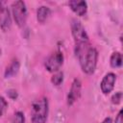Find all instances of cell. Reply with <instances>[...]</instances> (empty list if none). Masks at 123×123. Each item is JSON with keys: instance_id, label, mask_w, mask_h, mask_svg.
I'll return each mask as SVG.
<instances>
[{"instance_id": "6da1fadb", "label": "cell", "mask_w": 123, "mask_h": 123, "mask_svg": "<svg viewBox=\"0 0 123 123\" xmlns=\"http://www.w3.org/2000/svg\"><path fill=\"white\" fill-rule=\"evenodd\" d=\"M75 53L79 59L82 70L86 74H92L95 71L98 61V52L96 48L91 46L89 42L86 44L75 45Z\"/></svg>"}, {"instance_id": "7a4b0ae2", "label": "cell", "mask_w": 123, "mask_h": 123, "mask_svg": "<svg viewBox=\"0 0 123 123\" xmlns=\"http://www.w3.org/2000/svg\"><path fill=\"white\" fill-rule=\"evenodd\" d=\"M48 100L46 97H41L35 100L31 107V118L33 123H46L48 117Z\"/></svg>"}, {"instance_id": "3957f363", "label": "cell", "mask_w": 123, "mask_h": 123, "mask_svg": "<svg viewBox=\"0 0 123 123\" xmlns=\"http://www.w3.org/2000/svg\"><path fill=\"white\" fill-rule=\"evenodd\" d=\"M12 13L18 27H23L26 24L28 12L26 5L23 1H15L12 4Z\"/></svg>"}, {"instance_id": "277c9868", "label": "cell", "mask_w": 123, "mask_h": 123, "mask_svg": "<svg viewBox=\"0 0 123 123\" xmlns=\"http://www.w3.org/2000/svg\"><path fill=\"white\" fill-rule=\"evenodd\" d=\"M71 33L75 41V45H81L88 43V36L86 34V29L82 25L80 21L77 19H73L71 23Z\"/></svg>"}, {"instance_id": "5b68a950", "label": "cell", "mask_w": 123, "mask_h": 123, "mask_svg": "<svg viewBox=\"0 0 123 123\" xmlns=\"http://www.w3.org/2000/svg\"><path fill=\"white\" fill-rule=\"evenodd\" d=\"M63 64L62 52L58 50L51 54L45 62V67L49 72H57Z\"/></svg>"}, {"instance_id": "8992f818", "label": "cell", "mask_w": 123, "mask_h": 123, "mask_svg": "<svg viewBox=\"0 0 123 123\" xmlns=\"http://www.w3.org/2000/svg\"><path fill=\"white\" fill-rule=\"evenodd\" d=\"M5 2H0V27L4 32H7L11 29L12 19L9 9L4 6Z\"/></svg>"}, {"instance_id": "52a82bcc", "label": "cell", "mask_w": 123, "mask_h": 123, "mask_svg": "<svg viewBox=\"0 0 123 123\" xmlns=\"http://www.w3.org/2000/svg\"><path fill=\"white\" fill-rule=\"evenodd\" d=\"M81 88H82V84L79 79H74L71 85V87L69 89L68 95H67V104L69 106H72L80 97L81 95Z\"/></svg>"}, {"instance_id": "ba28073f", "label": "cell", "mask_w": 123, "mask_h": 123, "mask_svg": "<svg viewBox=\"0 0 123 123\" xmlns=\"http://www.w3.org/2000/svg\"><path fill=\"white\" fill-rule=\"evenodd\" d=\"M115 81H116V75L112 72L107 73L100 84V87H101V91L104 94H109L114 87L115 85Z\"/></svg>"}, {"instance_id": "9c48e42d", "label": "cell", "mask_w": 123, "mask_h": 123, "mask_svg": "<svg viewBox=\"0 0 123 123\" xmlns=\"http://www.w3.org/2000/svg\"><path fill=\"white\" fill-rule=\"evenodd\" d=\"M68 5L70 9L79 16H83L86 14L87 11V5L86 1H78V0H72L68 2Z\"/></svg>"}, {"instance_id": "30bf717a", "label": "cell", "mask_w": 123, "mask_h": 123, "mask_svg": "<svg viewBox=\"0 0 123 123\" xmlns=\"http://www.w3.org/2000/svg\"><path fill=\"white\" fill-rule=\"evenodd\" d=\"M19 67H20V63H19V61L17 59H13L10 64L6 67V70H5V78H11V77H13L15 74H17L18 70H19Z\"/></svg>"}, {"instance_id": "8fae6325", "label": "cell", "mask_w": 123, "mask_h": 123, "mask_svg": "<svg viewBox=\"0 0 123 123\" xmlns=\"http://www.w3.org/2000/svg\"><path fill=\"white\" fill-rule=\"evenodd\" d=\"M51 14V10L46 6H40L37 11V18L39 23H44Z\"/></svg>"}, {"instance_id": "7c38bea8", "label": "cell", "mask_w": 123, "mask_h": 123, "mask_svg": "<svg viewBox=\"0 0 123 123\" xmlns=\"http://www.w3.org/2000/svg\"><path fill=\"white\" fill-rule=\"evenodd\" d=\"M111 66L113 68H118L122 65V55L120 52H114L111 56Z\"/></svg>"}, {"instance_id": "4fadbf2b", "label": "cell", "mask_w": 123, "mask_h": 123, "mask_svg": "<svg viewBox=\"0 0 123 123\" xmlns=\"http://www.w3.org/2000/svg\"><path fill=\"white\" fill-rule=\"evenodd\" d=\"M63 81V73L61 71L55 72V74L51 78V82L54 86H60Z\"/></svg>"}, {"instance_id": "5bb4252c", "label": "cell", "mask_w": 123, "mask_h": 123, "mask_svg": "<svg viewBox=\"0 0 123 123\" xmlns=\"http://www.w3.org/2000/svg\"><path fill=\"white\" fill-rule=\"evenodd\" d=\"M12 123H25V116L23 114V112L21 111H16L13 114Z\"/></svg>"}, {"instance_id": "9a60e30c", "label": "cell", "mask_w": 123, "mask_h": 123, "mask_svg": "<svg viewBox=\"0 0 123 123\" xmlns=\"http://www.w3.org/2000/svg\"><path fill=\"white\" fill-rule=\"evenodd\" d=\"M7 109H8V102L3 96L0 95V117L6 112Z\"/></svg>"}, {"instance_id": "2e32d148", "label": "cell", "mask_w": 123, "mask_h": 123, "mask_svg": "<svg viewBox=\"0 0 123 123\" xmlns=\"http://www.w3.org/2000/svg\"><path fill=\"white\" fill-rule=\"evenodd\" d=\"M121 100H122V92L121 91L115 92L112 95V97H111V103L112 104H115V105L119 104L121 102Z\"/></svg>"}, {"instance_id": "e0dca14e", "label": "cell", "mask_w": 123, "mask_h": 123, "mask_svg": "<svg viewBox=\"0 0 123 123\" xmlns=\"http://www.w3.org/2000/svg\"><path fill=\"white\" fill-rule=\"evenodd\" d=\"M7 94L9 95V97H10L11 99H15V98L17 97V92H16V90H14V89H10V90H8Z\"/></svg>"}, {"instance_id": "ac0fdd59", "label": "cell", "mask_w": 123, "mask_h": 123, "mask_svg": "<svg viewBox=\"0 0 123 123\" xmlns=\"http://www.w3.org/2000/svg\"><path fill=\"white\" fill-rule=\"evenodd\" d=\"M114 123H123V119H122V110H120L119 112H118V114L116 115L115 120H114Z\"/></svg>"}, {"instance_id": "d6986e66", "label": "cell", "mask_w": 123, "mask_h": 123, "mask_svg": "<svg viewBox=\"0 0 123 123\" xmlns=\"http://www.w3.org/2000/svg\"><path fill=\"white\" fill-rule=\"evenodd\" d=\"M102 123H111V117H107V118H105V119L103 120Z\"/></svg>"}, {"instance_id": "ffe728a7", "label": "cell", "mask_w": 123, "mask_h": 123, "mask_svg": "<svg viewBox=\"0 0 123 123\" xmlns=\"http://www.w3.org/2000/svg\"><path fill=\"white\" fill-rule=\"evenodd\" d=\"M0 55H1V48H0Z\"/></svg>"}]
</instances>
